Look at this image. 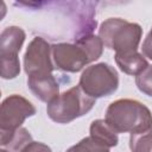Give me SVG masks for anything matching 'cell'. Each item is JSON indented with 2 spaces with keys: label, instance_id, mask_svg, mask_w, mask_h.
I'll list each match as a JSON object with an SVG mask.
<instances>
[{
  "label": "cell",
  "instance_id": "4",
  "mask_svg": "<svg viewBox=\"0 0 152 152\" xmlns=\"http://www.w3.org/2000/svg\"><path fill=\"white\" fill-rule=\"evenodd\" d=\"M80 88L90 97L99 99L114 94L119 87L118 71L108 63L101 62L87 66L80 76Z\"/></svg>",
  "mask_w": 152,
  "mask_h": 152
},
{
  "label": "cell",
  "instance_id": "1",
  "mask_svg": "<svg viewBox=\"0 0 152 152\" xmlns=\"http://www.w3.org/2000/svg\"><path fill=\"white\" fill-rule=\"evenodd\" d=\"M104 121L115 133H134L152 127V113L141 102L132 99H120L112 102L104 115Z\"/></svg>",
  "mask_w": 152,
  "mask_h": 152
},
{
  "label": "cell",
  "instance_id": "15",
  "mask_svg": "<svg viewBox=\"0 0 152 152\" xmlns=\"http://www.w3.org/2000/svg\"><path fill=\"white\" fill-rule=\"evenodd\" d=\"M135 86L142 94L152 96V65H148L142 72L135 76Z\"/></svg>",
  "mask_w": 152,
  "mask_h": 152
},
{
  "label": "cell",
  "instance_id": "5",
  "mask_svg": "<svg viewBox=\"0 0 152 152\" xmlns=\"http://www.w3.org/2000/svg\"><path fill=\"white\" fill-rule=\"evenodd\" d=\"M25 31L19 26H8L0 34V75L4 80L15 78L20 72L18 52L25 42Z\"/></svg>",
  "mask_w": 152,
  "mask_h": 152
},
{
  "label": "cell",
  "instance_id": "3",
  "mask_svg": "<svg viewBox=\"0 0 152 152\" xmlns=\"http://www.w3.org/2000/svg\"><path fill=\"white\" fill-rule=\"evenodd\" d=\"M95 99L87 95L80 86L59 94L48 103V116L57 124H69L93 109Z\"/></svg>",
  "mask_w": 152,
  "mask_h": 152
},
{
  "label": "cell",
  "instance_id": "12",
  "mask_svg": "<svg viewBox=\"0 0 152 152\" xmlns=\"http://www.w3.org/2000/svg\"><path fill=\"white\" fill-rule=\"evenodd\" d=\"M75 44L78 45L86 52L89 63L99 59L103 52V43L99 36H94V34L83 36L76 39Z\"/></svg>",
  "mask_w": 152,
  "mask_h": 152
},
{
  "label": "cell",
  "instance_id": "7",
  "mask_svg": "<svg viewBox=\"0 0 152 152\" xmlns=\"http://www.w3.org/2000/svg\"><path fill=\"white\" fill-rule=\"evenodd\" d=\"M56 69L52 62L51 45L42 37H34L24 55V70L27 76L52 74Z\"/></svg>",
  "mask_w": 152,
  "mask_h": 152
},
{
  "label": "cell",
  "instance_id": "18",
  "mask_svg": "<svg viewBox=\"0 0 152 152\" xmlns=\"http://www.w3.org/2000/svg\"><path fill=\"white\" fill-rule=\"evenodd\" d=\"M0 152H8V151H6L5 148H1V150H0Z\"/></svg>",
  "mask_w": 152,
  "mask_h": 152
},
{
  "label": "cell",
  "instance_id": "17",
  "mask_svg": "<svg viewBox=\"0 0 152 152\" xmlns=\"http://www.w3.org/2000/svg\"><path fill=\"white\" fill-rule=\"evenodd\" d=\"M141 51L142 55L150 59H152V28L150 30V32L147 33L146 38L142 42V46H141Z\"/></svg>",
  "mask_w": 152,
  "mask_h": 152
},
{
  "label": "cell",
  "instance_id": "8",
  "mask_svg": "<svg viewBox=\"0 0 152 152\" xmlns=\"http://www.w3.org/2000/svg\"><path fill=\"white\" fill-rule=\"evenodd\" d=\"M51 55L55 66L66 72H77L89 64L86 52L76 44H53L51 45Z\"/></svg>",
  "mask_w": 152,
  "mask_h": 152
},
{
  "label": "cell",
  "instance_id": "16",
  "mask_svg": "<svg viewBox=\"0 0 152 152\" xmlns=\"http://www.w3.org/2000/svg\"><path fill=\"white\" fill-rule=\"evenodd\" d=\"M17 152H52V150L46 144L32 140L31 142H28L27 145H25Z\"/></svg>",
  "mask_w": 152,
  "mask_h": 152
},
{
  "label": "cell",
  "instance_id": "14",
  "mask_svg": "<svg viewBox=\"0 0 152 152\" xmlns=\"http://www.w3.org/2000/svg\"><path fill=\"white\" fill-rule=\"evenodd\" d=\"M65 152H109V147L101 145L91 137H86Z\"/></svg>",
  "mask_w": 152,
  "mask_h": 152
},
{
  "label": "cell",
  "instance_id": "10",
  "mask_svg": "<svg viewBox=\"0 0 152 152\" xmlns=\"http://www.w3.org/2000/svg\"><path fill=\"white\" fill-rule=\"evenodd\" d=\"M114 58L120 70L127 75L138 76L150 65L145 56L142 53H139L138 51L126 52V53H115Z\"/></svg>",
  "mask_w": 152,
  "mask_h": 152
},
{
  "label": "cell",
  "instance_id": "13",
  "mask_svg": "<svg viewBox=\"0 0 152 152\" xmlns=\"http://www.w3.org/2000/svg\"><path fill=\"white\" fill-rule=\"evenodd\" d=\"M131 152H151L152 151V127L129 134Z\"/></svg>",
  "mask_w": 152,
  "mask_h": 152
},
{
  "label": "cell",
  "instance_id": "9",
  "mask_svg": "<svg viewBox=\"0 0 152 152\" xmlns=\"http://www.w3.org/2000/svg\"><path fill=\"white\" fill-rule=\"evenodd\" d=\"M27 87L37 99L46 103L59 95V84L52 74L28 76Z\"/></svg>",
  "mask_w": 152,
  "mask_h": 152
},
{
  "label": "cell",
  "instance_id": "6",
  "mask_svg": "<svg viewBox=\"0 0 152 152\" xmlns=\"http://www.w3.org/2000/svg\"><path fill=\"white\" fill-rule=\"evenodd\" d=\"M36 114L34 106L25 97L13 94L6 97L0 108V133H13L24 121Z\"/></svg>",
  "mask_w": 152,
  "mask_h": 152
},
{
  "label": "cell",
  "instance_id": "2",
  "mask_svg": "<svg viewBox=\"0 0 152 152\" xmlns=\"http://www.w3.org/2000/svg\"><path fill=\"white\" fill-rule=\"evenodd\" d=\"M142 36V28L137 23L121 18H108L99 28V37L103 46L115 50V53L137 51Z\"/></svg>",
  "mask_w": 152,
  "mask_h": 152
},
{
  "label": "cell",
  "instance_id": "11",
  "mask_svg": "<svg viewBox=\"0 0 152 152\" xmlns=\"http://www.w3.org/2000/svg\"><path fill=\"white\" fill-rule=\"evenodd\" d=\"M89 133H90L89 137H91L95 141H97L101 145L107 146L109 148L116 146L119 142L118 133H115L109 127V125L102 119H97L91 122Z\"/></svg>",
  "mask_w": 152,
  "mask_h": 152
}]
</instances>
